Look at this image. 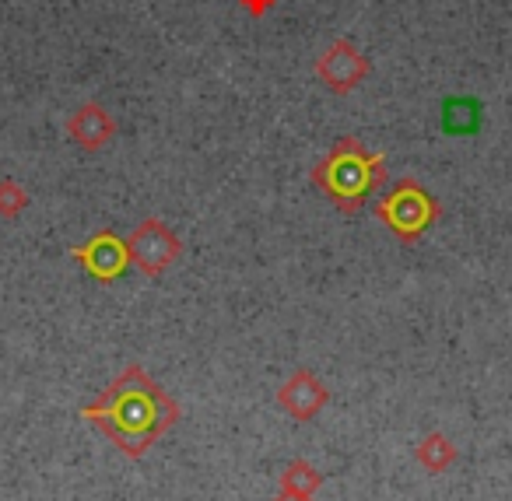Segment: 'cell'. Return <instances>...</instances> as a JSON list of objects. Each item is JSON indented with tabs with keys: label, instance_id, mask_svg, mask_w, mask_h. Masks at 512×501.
<instances>
[{
	"label": "cell",
	"instance_id": "obj_1",
	"mask_svg": "<svg viewBox=\"0 0 512 501\" xmlns=\"http://www.w3.org/2000/svg\"><path fill=\"white\" fill-rule=\"evenodd\" d=\"M127 456H141L172 421H176V403L137 368H130L113 389H109L102 407L85 410Z\"/></svg>",
	"mask_w": 512,
	"mask_h": 501
},
{
	"label": "cell",
	"instance_id": "obj_2",
	"mask_svg": "<svg viewBox=\"0 0 512 501\" xmlns=\"http://www.w3.org/2000/svg\"><path fill=\"white\" fill-rule=\"evenodd\" d=\"M323 403H327V389H323L313 375H299V379H292L285 389H281V407H285L292 417H299V421L313 417Z\"/></svg>",
	"mask_w": 512,
	"mask_h": 501
},
{
	"label": "cell",
	"instance_id": "obj_6",
	"mask_svg": "<svg viewBox=\"0 0 512 501\" xmlns=\"http://www.w3.org/2000/svg\"><path fill=\"white\" fill-rule=\"evenodd\" d=\"M278 501H313V498H295V494H281Z\"/></svg>",
	"mask_w": 512,
	"mask_h": 501
},
{
	"label": "cell",
	"instance_id": "obj_4",
	"mask_svg": "<svg viewBox=\"0 0 512 501\" xmlns=\"http://www.w3.org/2000/svg\"><path fill=\"white\" fill-rule=\"evenodd\" d=\"M456 459V449H453V442L449 438H442V435H428L425 442L418 445V463L425 466V470H432V473H442L449 463Z\"/></svg>",
	"mask_w": 512,
	"mask_h": 501
},
{
	"label": "cell",
	"instance_id": "obj_3",
	"mask_svg": "<svg viewBox=\"0 0 512 501\" xmlns=\"http://www.w3.org/2000/svg\"><path fill=\"white\" fill-rule=\"evenodd\" d=\"M320 484H323V477L306 459H295V463L281 473V494H295V498H313Z\"/></svg>",
	"mask_w": 512,
	"mask_h": 501
},
{
	"label": "cell",
	"instance_id": "obj_5",
	"mask_svg": "<svg viewBox=\"0 0 512 501\" xmlns=\"http://www.w3.org/2000/svg\"><path fill=\"white\" fill-rule=\"evenodd\" d=\"M92 270L99 277H113L116 270L123 267V256H120V246H113V239H99L92 246Z\"/></svg>",
	"mask_w": 512,
	"mask_h": 501
}]
</instances>
